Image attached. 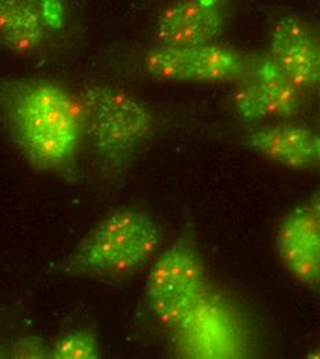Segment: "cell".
Returning a JSON list of instances; mask_svg holds the SVG:
<instances>
[{"mask_svg": "<svg viewBox=\"0 0 320 359\" xmlns=\"http://www.w3.org/2000/svg\"><path fill=\"white\" fill-rule=\"evenodd\" d=\"M0 112L28 162L39 170L69 163L83 137L79 100L45 79L14 81L0 86Z\"/></svg>", "mask_w": 320, "mask_h": 359, "instance_id": "cell-1", "label": "cell"}, {"mask_svg": "<svg viewBox=\"0 0 320 359\" xmlns=\"http://www.w3.org/2000/svg\"><path fill=\"white\" fill-rule=\"evenodd\" d=\"M79 102L83 135L101 166L111 176L123 175L155 133L152 109L132 93L108 83L85 86Z\"/></svg>", "mask_w": 320, "mask_h": 359, "instance_id": "cell-2", "label": "cell"}, {"mask_svg": "<svg viewBox=\"0 0 320 359\" xmlns=\"http://www.w3.org/2000/svg\"><path fill=\"white\" fill-rule=\"evenodd\" d=\"M162 242V228L148 213L113 210L83 236L62 269L71 275L129 276L155 259Z\"/></svg>", "mask_w": 320, "mask_h": 359, "instance_id": "cell-3", "label": "cell"}, {"mask_svg": "<svg viewBox=\"0 0 320 359\" xmlns=\"http://www.w3.org/2000/svg\"><path fill=\"white\" fill-rule=\"evenodd\" d=\"M170 330L183 358L242 359L253 353L251 330L243 311L213 286Z\"/></svg>", "mask_w": 320, "mask_h": 359, "instance_id": "cell-4", "label": "cell"}, {"mask_svg": "<svg viewBox=\"0 0 320 359\" xmlns=\"http://www.w3.org/2000/svg\"><path fill=\"white\" fill-rule=\"evenodd\" d=\"M210 286L195 238L183 233L152 263L145 280V302L155 319L172 329Z\"/></svg>", "mask_w": 320, "mask_h": 359, "instance_id": "cell-5", "label": "cell"}, {"mask_svg": "<svg viewBox=\"0 0 320 359\" xmlns=\"http://www.w3.org/2000/svg\"><path fill=\"white\" fill-rule=\"evenodd\" d=\"M249 54L220 42L206 45L155 46L142 68L155 81L169 83L224 85L246 72Z\"/></svg>", "mask_w": 320, "mask_h": 359, "instance_id": "cell-6", "label": "cell"}, {"mask_svg": "<svg viewBox=\"0 0 320 359\" xmlns=\"http://www.w3.org/2000/svg\"><path fill=\"white\" fill-rule=\"evenodd\" d=\"M236 83L230 104L243 122L290 121L300 115L305 104V93L267 51L249 55L246 72Z\"/></svg>", "mask_w": 320, "mask_h": 359, "instance_id": "cell-7", "label": "cell"}, {"mask_svg": "<svg viewBox=\"0 0 320 359\" xmlns=\"http://www.w3.org/2000/svg\"><path fill=\"white\" fill-rule=\"evenodd\" d=\"M68 24L67 0H0V45L27 55L60 36Z\"/></svg>", "mask_w": 320, "mask_h": 359, "instance_id": "cell-8", "label": "cell"}, {"mask_svg": "<svg viewBox=\"0 0 320 359\" xmlns=\"http://www.w3.org/2000/svg\"><path fill=\"white\" fill-rule=\"evenodd\" d=\"M230 10V0H173L156 20V46L218 42L228 27Z\"/></svg>", "mask_w": 320, "mask_h": 359, "instance_id": "cell-9", "label": "cell"}, {"mask_svg": "<svg viewBox=\"0 0 320 359\" xmlns=\"http://www.w3.org/2000/svg\"><path fill=\"white\" fill-rule=\"evenodd\" d=\"M274 62L304 93L320 88V31L297 15L274 20L268 50Z\"/></svg>", "mask_w": 320, "mask_h": 359, "instance_id": "cell-10", "label": "cell"}, {"mask_svg": "<svg viewBox=\"0 0 320 359\" xmlns=\"http://www.w3.org/2000/svg\"><path fill=\"white\" fill-rule=\"evenodd\" d=\"M274 248L286 272L320 294V223L308 205L291 209L281 219Z\"/></svg>", "mask_w": 320, "mask_h": 359, "instance_id": "cell-11", "label": "cell"}, {"mask_svg": "<svg viewBox=\"0 0 320 359\" xmlns=\"http://www.w3.org/2000/svg\"><path fill=\"white\" fill-rule=\"evenodd\" d=\"M239 142L249 151L297 172H320V132L276 121L251 129Z\"/></svg>", "mask_w": 320, "mask_h": 359, "instance_id": "cell-12", "label": "cell"}, {"mask_svg": "<svg viewBox=\"0 0 320 359\" xmlns=\"http://www.w3.org/2000/svg\"><path fill=\"white\" fill-rule=\"evenodd\" d=\"M99 355V344L89 329H79L62 334L51 350L55 359H95Z\"/></svg>", "mask_w": 320, "mask_h": 359, "instance_id": "cell-13", "label": "cell"}, {"mask_svg": "<svg viewBox=\"0 0 320 359\" xmlns=\"http://www.w3.org/2000/svg\"><path fill=\"white\" fill-rule=\"evenodd\" d=\"M312 210V213L315 215V217L318 219V222L320 223V189L314 195V198L311 199L309 205H308Z\"/></svg>", "mask_w": 320, "mask_h": 359, "instance_id": "cell-14", "label": "cell"}, {"mask_svg": "<svg viewBox=\"0 0 320 359\" xmlns=\"http://www.w3.org/2000/svg\"><path fill=\"white\" fill-rule=\"evenodd\" d=\"M308 357H309V358H320V347L319 348H316V350H314V351H311Z\"/></svg>", "mask_w": 320, "mask_h": 359, "instance_id": "cell-15", "label": "cell"}, {"mask_svg": "<svg viewBox=\"0 0 320 359\" xmlns=\"http://www.w3.org/2000/svg\"><path fill=\"white\" fill-rule=\"evenodd\" d=\"M318 93H319V102H320V88L318 89Z\"/></svg>", "mask_w": 320, "mask_h": 359, "instance_id": "cell-16", "label": "cell"}]
</instances>
